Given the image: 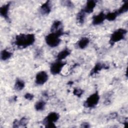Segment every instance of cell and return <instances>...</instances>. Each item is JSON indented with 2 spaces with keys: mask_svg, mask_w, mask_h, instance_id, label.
Wrapping results in <instances>:
<instances>
[{
  "mask_svg": "<svg viewBox=\"0 0 128 128\" xmlns=\"http://www.w3.org/2000/svg\"><path fill=\"white\" fill-rule=\"evenodd\" d=\"M48 76L45 71H40L36 76L35 82L38 85H43L48 80Z\"/></svg>",
  "mask_w": 128,
  "mask_h": 128,
  "instance_id": "cell-7",
  "label": "cell"
},
{
  "mask_svg": "<svg viewBox=\"0 0 128 128\" xmlns=\"http://www.w3.org/2000/svg\"><path fill=\"white\" fill-rule=\"evenodd\" d=\"M36 40L34 34H20L16 37L14 44L18 47L26 48L33 44Z\"/></svg>",
  "mask_w": 128,
  "mask_h": 128,
  "instance_id": "cell-1",
  "label": "cell"
},
{
  "mask_svg": "<svg viewBox=\"0 0 128 128\" xmlns=\"http://www.w3.org/2000/svg\"><path fill=\"white\" fill-rule=\"evenodd\" d=\"M10 3L8 2L6 4L2 6L0 8V16L6 19V20H9V16H8V12L10 9Z\"/></svg>",
  "mask_w": 128,
  "mask_h": 128,
  "instance_id": "cell-9",
  "label": "cell"
},
{
  "mask_svg": "<svg viewBox=\"0 0 128 128\" xmlns=\"http://www.w3.org/2000/svg\"><path fill=\"white\" fill-rule=\"evenodd\" d=\"M90 42V40L86 37H83L81 38L77 42V46L78 48L84 49L86 48Z\"/></svg>",
  "mask_w": 128,
  "mask_h": 128,
  "instance_id": "cell-15",
  "label": "cell"
},
{
  "mask_svg": "<svg viewBox=\"0 0 128 128\" xmlns=\"http://www.w3.org/2000/svg\"><path fill=\"white\" fill-rule=\"evenodd\" d=\"M84 93V90L80 88H75L73 90V94L74 96L80 97Z\"/></svg>",
  "mask_w": 128,
  "mask_h": 128,
  "instance_id": "cell-23",
  "label": "cell"
},
{
  "mask_svg": "<svg viewBox=\"0 0 128 128\" xmlns=\"http://www.w3.org/2000/svg\"><path fill=\"white\" fill-rule=\"evenodd\" d=\"M128 10V1L124 2L122 5L121 6L120 8L117 10H116V12L117 13L118 15L121 14L124 12H126Z\"/></svg>",
  "mask_w": 128,
  "mask_h": 128,
  "instance_id": "cell-21",
  "label": "cell"
},
{
  "mask_svg": "<svg viewBox=\"0 0 128 128\" xmlns=\"http://www.w3.org/2000/svg\"><path fill=\"white\" fill-rule=\"evenodd\" d=\"M66 63L63 62L62 60H57L56 62L52 63L50 67V72L53 75H56L59 74Z\"/></svg>",
  "mask_w": 128,
  "mask_h": 128,
  "instance_id": "cell-6",
  "label": "cell"
},
{
  "mask_svg": "<svg viewBox=\"0 0 128 128\" xmlns=\"http://www.w3.org/2000/svg\"><path fill=\"white\" fill-rule=\"evenodd\" d=\"M46 103L44 100H40L34 105V108L36 111H42L44 109Z\"/></svg>",
  "mask_w": 128,
  "mask_h": 128,
  "instance_id": "cell-20",
  "label": "cell"
},
{
  "mask_svg": "<svg viewBox=\"0 0 128 128\" xmlns=\"http://www.w3.org/2000/svg\"><path fill=\"white\" fill-rule=\"evenodd\" d=\"M25 86L24 82L19 78H18L16 80V82L14 84V88L16 90L20 91L24 88Z\"/></svg>",
  "mask_w": 128,
  "mask_h": 128,
  "instance_id": "cell-18",
  "label": "cell"
},
{
  "mask_svg": "<svg viewBox=\"0 0 128 128\" xmlns=\"http://www.w3.org/2000/svg\"><path fill=\"white\" fill-rule=\"evenodd\" d=\"M12 52L6 50H4L0 52V59L2 60H8L12 56Z\"/></svg>",
  "mask_w": 128,
  "mask_h": 128,
  "instance_id": "cell-17",
  "label": "cell"
},
{
  "mask_svg": "<svg viewBox=\"0 0 128 128\" xmlns=\"http://www.w3.org/2000/svg\"><path fill=\"white\" fill-rule=\"evenodd\" d=\"M60 115L56 112H50L44 120V124L46 128H56L54 122L58 121Z\"/></svg>",
  "mask_w": 128,
  "mask_h": 128,
  "instance_id": "cell-4",
  "label": "cell"
},
{
  "mask_svg": "<svg viewBox=\"0 0 128 128\" xmlns=\"http://www.w3.org/2000/svg\"><path fill=\"white\" fill-rule=\"evenodd\" d=\"M81 127L82 128H88L90 127V124L86 122H84L82 124H81Z\"/></svg>",
  "mask_w": 128,
  "mask_h": 128,
  "instance_id": "cell-26",
  "label": "cell"
},
{
  "mask_svg": "<svg viewBox=\"0 0 128 128\" xmlns=\"http://www.w3.org/2000/svg\"><path fill=\"white\" fill-rule=\"evenodd\" d=\"M28 120L25 117L22 118L20 120H16L13 122V127L18 128L20 126L26 127V124H28Z\"/></svg>",
  "mask_w": 128,
  "mask_h": 128,
  "instance_id": "cell-16",
  "label": "cell"
},
{
  "mask_svg": "<svg viewBox=\"0 0 128 128\" xmlns=\"http://www.w3.org/2000/svg\"><path fill=\"white\" fill-rule=\"evenodd\" d=\"M118 16V15L116 11L114 12H110L106 14V19L109 21H113Z\"/></svg>",
  "mask_w": 128,
  "mask_h": 128,
  "instance_id": "cell-22",
  "label": "cell"
},
{
  "mask_svg": "<svg viewBox=\"0 0 128 128\" xmlns=\"http://www.w3.org/2000/svg\"><path fill=\"white\" fill-rule=\"evenodd\" d=\"M96 2L95 0H88L86 2V6L82 10L86 14H90L94 11V10L96 6Z\"/></svg>",
  "mask_w": 128,
  "mask_h": 128,
  "instance_id": "cell-10",
  "label": "cell"
},
{
  "mask_svg": "<svg viewBox=\"0 0 128 128\" xmlns=\"http://www.w3.org/2000/svg\"><path fill=\"white\" fill-rule=\"evenodd\" d=\"M51 32H62V24L60 20H55L52 24L50 28Z\"/></svg>",
  "mask_w": 128,
  "mask_h": 128,
  "instance_id": "cell-11",
  "label": "cell"
},
{
  "mask_svg": "<svg viewBox=\"0 0 128 128\" xmlns=\"http://www.w3.org/2000/svg\"><path fill=\"white\" fill-rule=\"evenodd\" d=\"M63 4L64 6H65L68 8H72L74 6V4L70 1H64Z\"/></svg>",
  "mask_w": 128,
  "mask_h": 128,
  "instance_id": "cell-25",
  "label": "cell"
},
{
  "mask_svg": "<svg viewBox=\"0 0 128 128\" xmlns=\"http://www.w3.org/2000/svg\"><path fill=\"white\" fill-rule=\"evenodd\" d=\"M51 4L50 1H46L44 3L40 8V12L43 15H48L51 12Z\"/></svg>",
  "mask_w": 128,
  "mask_h": 128,
  "instance_id": "cell-12",
  "label": "cell"
},
{
  "mask_svg": "<svg viewBox=\"0 0 128 128\" xmlns=\"http://www.w3.org/2000/svg\"><path fill=\"white\" fill-rule=\"evenodd\" d=\"M64 32H50L45 37V41L46 44L51 48H55L58 46L60 43L61 40L60 37L63 35Z\"/></svg>",
  "mask_w": 128,
  "mask_h": 128,
  "instance_id": "cell-2",
  "label": "cell"
},
{
  "mask_svg": "<svg viewBox=\"0 0 128 128\" xmlns=\"http://www.w3.org/2000/svg\"><path fill=\"white\" fill-rule=\"evenodd\" d=\"M126 32V30L124 28H120L116 30L112 34L110 38V43L111 44H114L116 42H118L124 40Z\"/></svg>",
  "mask_w": 128,
  "mask_h": 128,
  "instance_id": "cell-3",
  "label": "cell"
},
{
  "mask_svg": "<svg viewBox=\"0 0 128 128\" xmlns=\"http://www.w3.org/2000/svg\"><path fill=\"white\" fill-rule=\"evenodd\" d=\"M100 96L98 92H96L90 94L84 103L85 107L88 108H94L98 103L100 100Z\"/></svg>",
  "mask_w": 128,
  "mask_h": 128,
  "instance_id": "cell-5",
  "label": "cell"
},
{
  "mask_svg": "<svg viewBox=\"0 0 128 128\" xmlns=\"http://www.w3.org/2000/svg\"><path fill=\"white\" fill-rule=\"evenodd\" d=\"M86 13L82 9L77 14L76 20L79 24H82L84 22L86 18Z\"/></svg>",
  "mask_w": 128,
  "mask_h": 128,
  "instance_id": "cell-19",
  "label": "cell"
},
{
  "mask_svg": "<svg viewBox=\"0 0 128 128\" xmlns=\"http://www.w3.org/2000/svg\"><path fill=\"white\" fill-rule=\"evenodd\" d=\"M104 20H106V14L103 12H100L93 16L92 24L94 25H99L102 24L104 22Z\"/></svg>",
  "mask_w": 128,
  "mask_h": 128,
  "instance_id": "cell-8",
  "label": "cell"
},
{
  "mask_svg": "<svg viewBox=\"0 0 128 128\" xmlns=\"http://www.w3.org/2000/svg\"><path fill=\"white\" fill-rule=\"evenodd\" d=\"M24 97L27 100H32L34 98V96L30 93H26V94H24Z\"/></svg>",
  "mask_w": 128,
  "mask_h": 128,
  "instance_id": "cell-24",
  "label": "cell"
},
{
  "mask_svg": "<svg viewBox=\"0 0 128 128\" xmlns=\"http://www.w3.org/2000/svg\"><path fill=\"white\" fill-rule=\"evenodd\" d=\"M108 68V67L104 64H102L100 62L96 63L92 69V70H91L90 75L92 76L98 74L99 71H100L102 68Z\"/></svg>",
  "mask_w": 128,
  "mask_h": 128,
  "instance_id": "cell-14",
  "label": "cell"
},
{
  "mask_svg": "<svg viewBox=\"0 0 128 128\" xmlns=\"http://www.w3.org/2000/svg\"><path fill=\"white\" fill-rule=\"evenodd\" d=\"M70 54V50L68 48H65L58 53L56 56L57 60H63L65 59L67 56H68Z\"/></svg>",
  "mask_w": 128,
  "mask_h": 128,
  "instance_id": "cell-13",
  "label": "cell"
}]
</instances>
